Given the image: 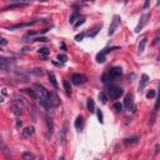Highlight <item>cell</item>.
Wrapping results in <instances>:
<instances>
[{"label": "cell", "instance_id": "obj_1", "mask_svg": "<svg viewBox=\"0 0 160 160\" xmlns=\"http://www.w3.org/2000/svg\"><path fill=\"white\" fill-rule=\"evenodd\" d=\"M121 76H123V68H120V66H113V68H110L109 70H106V71L103 74L101 81H103L104 84H109V83L115 81L116 79L121 78Z\"/></svg>", "mask_w": 160, "mask_h": 160}, {"label": "cell", "instance_id": "obj_2", "mask_svg": "<svg viewBox=\"0 0 160 160\" xmlns=\"http://www.w3.org/2000/svg\"><path fill=\"white\" fill-rule=\"evenodd\" d=\"M106 94H108L109 99L116 100L124 94V90H123V88L118 86V85H110V86L108 88V90H106Z\"/></svg>", "mask_w": 160, "mask_h": 160}, {"label": "cell", "instance_id": "obj_3", "mask_svg": "<svg viewBox=\"0 0 160 160\" xmlns=\"http://www.w3.org/2000/svg\"><path fill=\"white\" fill-rule=\"evenodd\" d=\"M120 23H121V18H120L119 15H114L111 23H110V26H109V31H108V35H109V36H111V35L115 34L116 29L120 26Z\"/></svg>", "mask_w": 160, "mask_h": 160}, {"label": "cell", "instance_id": "obj_4", "mask_svg": "<svg viewBox=\"0 0 160 160\" xmlns=\"http://www.w3.org/2000/svg\"><path fill=\"white\" fill-rule=\"evenodd\" d=\"M43 20L41 19H36V20H33V21H28V23H19V24H15L11 25V26H8V30H16V29H21V28H29V26H33L35 24H39L41 23Z\"/></svg>", "mask_w": 160, "mask_h": 160}, {"label": "cell", "instance_id": "obj_5", "mask_svg": "<svg viewBox=\"0 0 160 160\" xmlns=\"http://www.w3.org/2000/svg\"><path fill=\"white\" fill-rule=\"evenodd\" d=\"M70 80H71V83L74 85H83L88 81V76L84 74H79V73H74L71 75V78H70Z\"/></svg>", "mask_w": 160, "mask_h": 160}, {"label": "cell", "instance_id": "obj_6", "mask_svg": "<svg viewBox=\"0 0 160 160\" xmlns=\"http://www.w3.org/2000/svg\"><path fill=\"white\" fill-rule=\"evenodd\" d=\"M124 105H125V108H126L128 110H131L133 113L136 110V106H135V103H134V95L133 94H128L126 96H125Z\"/></svg>", "mask_w": 160, "mask_h": 160}, {"label": "cell", "instance_id": "obj_7", "mask_svg": "<svg viewBox=\"0 0 160 160\" xmlns=\"http://www.w3.org/2000/svg\"><path fill=\"white\" fill-rule=\"evenodd\" d=\"M160 109V84H159V94H158V98H156V101H155L154 105V110H153V114H151V118H150V126H153L154 123H155V119H156V113L158 110Z\"/></svg>", "mask_w": 160, "mask_h": 160}, {"label": "cell", "instance_id": "obj_8", "mask_svg": "<svg viewBox=\"0 0 160 160\" xmlns=\"http://www.w3.org/2000/svg\"><path fill=\"white\" fill-rule=\"evenodd\" d=\"M20 103L21 101H13L11 104H10V110H11L13 114L16 118H19L20 115L23 114V106H21V104Z\"/></svg>", "mask_w": 160, "mask_h": 160}, {"label": "cell", "instance_id": "obj_9", "mask_svg": "<svg viewBox=\"0 0 160 160\" xmlns=\"http://www.w3.org/2000/svg\"><path fill=\"white\" fill-rule=\"evenodd\" d=\"M149 18H150V14H148V13H145V14H143L141 16H140L139 24L136 25V28H135V33H140V31H141L143 28L145 26V25H146Z\"/></svg>", "mask_w": 160, "mask_h": 160}, {"label": "cell", "instance_id": "obj_10", "mask_svg": "<svg viewBox=\"0 0 160 160\" xmlns=\"http://www.w3.org/2000/svg\"><path fill=\"white\" fill-rule=\"evenodd\" d=\"M48 31V29H44V30H41V31H26L24 35H23V38H21V40L23 41H28L29 39H31L33 36H35V35H38V34H44V33H46Z\"/></svg>", "mask_w": 160, "mask_h": 160}, {"label": "cell", "instance_id": "obj_11", "mask_svg": "<svg viewBox=\"0 0 160 160\" xmlns=\"http://www.w3.org/2000/svg\"><path fill=\"white\" fill-rule=\"evenodd\" d=\"M140 138L139 136H130V138H125L123 140V144L125 145V146H131V145H135L139 143Z\"/></svg>", "mask_w": 160, "mask_h": 160}, {"label": "cell", "instance_id": "obj_12", "mask_svg": "<svg viewBox=\"0 0 160 160\" xmlns=\"http://www.w3.org/2000/svg\"><path fill=\"white\" fill-rule=\"evenodd\" d=\"M66 134H68V123L65 121L64 125H63L61 131H60V135H59L60 144H65V140H66Z\"/></svg>", "mask_w": 160, "mask_h": 160}, {"label": "cell", "instance_id": "obj_13", "mask_svg": "<svg viewBox=\"0 0 160 160\" xmlns=\"http://www.w3.org/2000/svg\"><path fill=\"white\" fill-rule=\"evenodd\" d=\"M29 3H15V4H10L8 5V6L3 8V11H5V10H14V9H20V8H25L28 6Z\"/></svg>", "mask_w": 160, "mask_h": 160}, {"label": "cell", "instance_id": "obj_14", "mask_svg": "<svg viewBox=\"0 0 160 160\" xmlns=\"http://www.w3.org/2000/svg\"><path fill=\"white\" fill-rule=\"evenodd\" d=\"M74 125H75V129L76 130H83V128H84V125H85V119H84V116L83 115H79V116L75 119V123H74Z\"/></svg>", "mask_w": 160, "mask_h": 160}, {"label": "cell", "instance_id": "obj_15", "mask_svg": "<svg viewBox=\"0 0 160 160\" xmlns=\"http://www.w3.org/2000/svg\"><path fill=\"white\" fill-rule=\"evenodd\" d=\"M45 120H46V126H48V138H51V135L54 133V124H53V119L50 116H45Z\"/></svg>", "mask_w": 160, "mask_h": 160}, {"label": "cell", "instance_id": "obj_16", "mask_svg": "<svg viewBox=\"0 0 160 160\" xmlns=\"http://www.w3.org/2000/svg\"><path fill=\"white\" fill-rule=\"evenodd\" d=\"M148 83H149V76H148L146 74H143V75H141V78H140L139 86H138V90H139V91H141V90L148 85Z\"/></svg>", "mask_w": 160, "mask_h": 160}, {"label": "cell", "instance_id": "obj_17", "mask_svg": "<svg viewBox=\"0 0 160 160\" xmlns=\"http://www.w3.org/2000/svg\"><path fill=\"white\" fill-rule=\"evenodd\" d=\"M34 133H35L34 126H26L25 129L21 130V136L23 138H30L31 135H34Z\"/></svg>", "mask_w": 160, "mask_h": 160}, {"label": "cell", "instance_id": "obj_18", "mask_svg": "<svg viewBox=\"0 0 160 160\" xmlns=\"http://www.w3.org/2000/svg\"><path fill=\"white\" fill-rule=\"evenodd\" d=\"M1 151L5 156V160H13V156H11V153H10V150L8 149V146L5 145L4 141H1Z\"/></svg>", "mask_w": 160, "mask_h": 160}, {"label": "cell", "instance_id": "obj_19", "mask_svg": "<svg viewBox=\"0 0 160 160\" xmlns=\"http://www.w3.org/2000/svg\"><path fill=\"white\" fill-rule=\"evenodd\" d=\"M9 60L10 59H6L4 56H1V59H0V69L4 70V71H6V70L10 69V61Z\"/></svg>", "mask_w": 160, "mask_h": 160}, {"label": "cell", "instance_id": "obj_20", "mask_svg": "<svg viewBox=\"0 0 160 160\" xmlns=\"http://www.w3.org/2000/svg\"><path fill=\"white\" fill-rule=\"evenodd\" d=\"M100 29H101V24H96V25H94V26L90 29V31L86 34L89 38H94L95 35H96L99 31H100Z\"/></svg>", "mask_w": 160, "mask_h": 160}, {"label": "cell", "instance_id": "obj_21", "mask_svg": "<svg viewBox=\"0 0 160 160\" xmlns=\"http://www.w3.org/2000/svg\"><path fill=\"white\" fill-rule=\"evenodd\" d=\"M50 101H51V105H53V108H58L59 105H60V100L58 98V95L55 94V93H50Z\"/></svg>", "mask_w": 160, "mask_h": 160}, {"label": "cell", "instance_id": "obj_22", "mask_svg": "<svg viewBox=\"0 0 160 160\" xmlns=\"http://www.w3.org/2000/svg\"><path fill=\"white\" fill-rule=\"evenodd\" d=\"M80 19V11H79V9H75L74 10V13L70 15V19H69V21H70V24H75L76 23V20H79Z\"/></svg>", "mask_w": 160, "mask_h": 160}, {"label": "cell", "instance_id": "obj_23", "mask_svg": "<svg viewBox=\"0 0 160 160\" xmlns=\"http://www.w3.org/2000/svg\"><path fill=\"white\" fill-rule=\"evenodd\" d=\"M21 91L26 93L29 96H31L33 99H38V93L36 90H33V89H29V88H25V89H21Z\"/></svg>", "mask_w": 160, "mask_h": 160}, {"label": "cell", "instance_id": "obj_24", "mask_svg": "<svg viewBox=\"0 0 160 160\" xmlns=\"http://www.w3.org/2000/svg\"><path fill=\"white\" fill-rule=\"evenodd\" d=\"M146 41H148V39H146V38H143L141 40H140L139 46H138V53H139V54H143V53H144V50H145V45H146Z\"/></svg>", "mask_w": 160, "mask_h": 160}, {"label": "cell", "instance_id": "obj_25", "mask_svg": "<svg viewBox=\"0 0 160 160\" xmlns=\"http://www.w3.org/2000/svg\"><path fill=\"white\" fill-rule=\"evenodd\" d=\"M86 106H88V110H89L90 113H95V111H96V108H95V103H94V100H93L91 98L88 99Z\"/></svg>", "mask_w": 160, "mask_h": 160}, {"label": "cell", "instance_id": "obj_26", "mask_svg": "<svg viewBox=\"0 0 160 160\" xmlns=\"http://www.w3.org/2000/svg\"><path fill=\"white\" fill-rule=\"evenodd\" d=\"M49 81L54 86V89H58L59 88L58 81H56V78H55V74L54 73H49Z\"/></svg>", "mask_w": 160, "mask_h": 160}, {"label": "cell", "instance_id": "obj_27", "mask_svg": "<svg viewBox=\"0 0 160 160\" xmlns=\"http://www.w3.org/2000/svg\"><path fill=\"white\" fill-rule=\"evenodd\" d=\"M63 85H64V90H65V93H66V95L70 96V95H71V86H70V84L66 79L63 80Z\"/></svg>", "mask_w": 160, "mask_h": 160}, {"label": "cell", "instance_id": "obj_28", "mask_svg": "<svg viewBox=\"0 0 160 160\" xmlns=\"http://www.w3.org/2000/svg\"><path fill=\"white\" fill-rule=\"evenodd\" d=\"M21 159H23V160H35V156H34L33 153L24 151V153L21 154Z\"/></svg>", "mask_w": 160, "mask_h": 160}, {"label": "cell", "instance_id": "obj_29", "mask_svg": "<svg viewBox=\"0 0 160 160\" xmlns=\"http://www.w3.org/2000/svg\"><path fill=\"white\" fill-rule=\"evenodd\" d=\"M99 100H100V101H101L103 104H106V101L109 100V96H108L106 91H101V93H99Z\"/></svg>", "mask_w": 160, "mask_h": 160}, {"label": "cell", "instance_id": "obj_30", "mask_svg": "<svg viewBox=\"0 0 160 160\" xmlns=\"http://www.w3.org/2000/svg\"><path fill=\"white\" fill-rule=\"evenodd\" d=\"M38 51H39V54L41 55V56H43L44 59H46V58L49 56V54H50V50H49V49H46V48H40V49L38 50Z\"/></svg>", "mask_w": 160, "mask_h": 160}, {"label": "cell", "instance_id": "obj_31", "mask_svg": "<svg viewBox=\"0 0 160 160\" xmlns=\"http://www.w3.org/2000/svg\"><path fill=\"white\" fill-rule=\"evenodd\" d=\"M105 60H106V55H105L101 50H100V53H98V55H96V61L101 64V63L105 61Z\"/></svg>", "mask_w": 160, "mask_h": 160}, {"label": "cell", "instance_id": "obj_32", "mask_svg": "<svg viewBox=\"0 0 160 160\" xmlns=\"http://www.w3.org/2000/svg\"><path fill=\"white\" fill-rule=\"evenodd\" d=\"M31 74L35 75V76H43L44 71H43V69H40V68H35L31 70Z\"/></svg>", "mask_w": 160, "mask_h": 160}, {"label": "cell", "instance_id": "obj_33", "mask_svg": "<svg viewBox=\"0 0 160 160\" xmlns=\"http://www.w3.org/2000/svg\"><path fill=\"white\" fill-rule=\"evenodd\" d=\"M159 41H160V29L156 31V34H155V36H154V39H153L151 45H153V46H155L156 44H159Z\"/></svg>", "mask_w": 160, "mask_h": 160}, {"label": "cell", "instance_id": "obj_34", "mask_svg": "<svg viewBox=\"0 0 160 160\" xmlns=\"http://www.w3.org/2000/svg\"><path fill=\"white\" fill-rule=\"evenodd\" d=\"M113 108H114L115 111H118V113H121V111H123V104H121V103H119V101L114 103Z\"/></svg>", "mask_w": 160, "mask_h": 160}, {"label": "cell", "instance_id": "obj_35", "mask_svg": "<svg viewBox=\"0 0 160 160\" xmlns=\"http://www.w3.org/2000/svg\"><path fill=\"white\" fill-rule=\"evenodd\" d=\"M58 60H59V63L64 64V63L68 61V56H66L65 54H59V55H58Z\"/></svg>", "mask_w": 160, "mask_h": 160}, {"label": "cell", "instance_id": "obj_36", "mask_svg": "<svg viewBox=\"0 0 160 160\" xmlns=\"http://www.w3.org/2000/svg\"><path fill=\"white\" fill-rule=\"evenodd\" d=\"M96 115H98V119H99L100 124H103L104 123V116H103V111L100 109H96Z\"/></svg>", "mask_w": 160, "mask_h": 160}, {"label": "cell", "instance_id": "obj_37", "mask_svg": "<svg viewBox=\"0 0 160 160\" xmlns=\"http://www.w3.org/2000/svg\"><path fill=\"white\" fill-rule=\"evenodd\" d=\"M84 23H85V18H84V16H81V18H80V19L78 20L76 23L74 24V28H75V29H78V28L80 26V25H83Z\"/></svg>", "mask_w": 160, "mask_h": 160}, {"label": "cell", "instance_id": "obj_38", "mask_svg": "<svg viewBox=\"0 0 160 160\" xmlns=\"http://www.w3.org/2000/svg\"><path fill=\"white\" fill-rule=\"evenodd\" d=\"M15 126H16V129H21L23 128V120L19 118H16V120H15Z\"/></svg>", "mask_w": 160, "mask_h": 160}, {"label": "cell", "instance_id": "obj_39", "mask_svg": "<svg viewBox=\"0 0 160 160\" xmlns=\"http://www.w3.org/2000/svg\"><path fill=\"white\" fill-rule=\"evenodd\" d=\"M85 33H80V34H78V35H75V40H76V41H81V40L85 38Z\"/></svg>", "mask_w": 160, "mask_h": 160}, {"label": "cell", "instance_id": "obj_40", "mask_svg": "<svg viewBox=\"0 0 160 160\" xmlns=\"http://www.w3.org/2000/svg\"><path fill=\"white\" fill-rule=\"evenodd\" d=\"M155 95H156L155 90H150V91L146 93V99H153V98H155Z\"/></svg>", "mask_w": 160, "mask_h": 160}, {"label": "cell", "instance_id": "obj_41", "mask_svg": "<svg viewBox=\"0 0 160 160\" xmlns=\"http://www.w3.org/2000/svg\"><path fill=\"white\" fill-rule=\"evenodd\" d=\"M33 41H35V43H46L48 41V39L46 38H36V39H34Z\"/></svg>", "mask_w": 160, "mask_h": 160}, {"label": "cell", "instance_id": "obj_42", "mask_svg": "<svg viewBox=\"0 0 160 160\" xmlns=\"http://www.w3.org/2000/svg\"><path fill=\"white\" fill-rule=\"evenodd\" d=\"M8 44V41H6V39H4V38H1L0 39V45H1V48H4L5 45Z\"/></svg>", "mask_w": 160, "mask_h": 160}, {"label": "cell", "instance_id": "obj_43", "mask_svg": "<svg viewBox=\"0 0 160 160\" xmlns=\"http://www.w3.org/2000/svg\"><path fill=\"white\" fill-rule=\"evenodd\" d=\"M149 5H150V1L149 0H146V1L144 3V9H146V8H149Z\"/></svg>", "mask_w": 160, "mask_h": 160}, {"label": "cell", "instance_id": "obj_44", "mask_svg": "<svg viewBox=\"0 0 160 160\" xmlns=\"http://www.w3.org/2000/svg\"><path fill=\"white\" fill-rule=\"evenodd\" d=\"M155 149H156V150H155V153H159V151H160V150H159V149H160V148H159V144L155 145Z\"/></svg>", "mask_w": 160, "mask_h": 160}, {"label": "cell", "instance_id": "obj_45", "mask_svg": "<svg viewBox=\"0 0 160 160\" xmlns=\"http://www.w3.org/2000/svg\"><path fill=\"white\" fill-rule=\"evenodd\" d=\"M53 64H54V65H56V66H63V64H61V63H56V61H54Z\"/></svg>", "mask_w": 160, "mask_h": 160}, {"label": "cell", "instance_id": "obj_46", "mask_svg": "<svg viewBox=\"0 0 160 160\" xmlns=\"http://www.w3.org/2000/svg\"><path fill=\"white\" fill-rule=\"evenodd\" d=\"M1 93H3V96H5V95H6V89H5V88H3Z\"/></svg>", "mask_w": 160, "mask_h": 160}, {"label": "cell", "instance_id": "obj_47", "mask_svg": "<svg viewBox=\"0 0 160 160\" xmlns=\"http://www.w3.org/2000/svg\"><path fill=\"white\" fill-rule=\"evenodd\" d=\"M156 60H159V61H160V50H159V53H158V56H156Z\"/></svg>", "mask_w": 160, "mask_h": 160}, {"label": "cell", "instance_id": "obj_48", "mask_svg": "<svg viewBox=\"0 0 160 160\" xmlns=\"http://www.w3.org/2000/svg\"><path fill=\"white\" fill-rule=\"evenodd\" d=\"M35 160H43V159L40 158V156H38V158H35Z\"/></svg>", "mask_w": 160, "mask_h": 160}, {"label": "cell", "instance_id": "obj_49", "mask_svg": "<svg viewBox=\"0 0 160 160\" xmlns=\"http://www.w3.org/2000/svg\"><path fill=\"white\" fill-rule=\"evenodd\" d=\"M95 160H98V159H95Z\"/></svg>", "mask_w": 160, "mask_h": 160}]
</instances>
